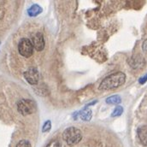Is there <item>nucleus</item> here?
I'll use <instances>...</instances> for the list:
<instances>
[{"label":"nucleus","instance_id":"obj_3","mask_svg":"<svg viewBox=\"0 0 147 147\" xmlns=\"http://www.w3.org/2000/svg\"><path fill=\"white\" fill-rule=\"evenodd\" d=\"M17 110L22 115H28L35 111L36 105L31 99H22L17 103Z\"/></svg>","mask_w":147,"mask_h":147},{"label":"nucleus","instance_id":"obj_1","mask_svg":"<svg viewBox=\"0 0 147 147\" xmlns=\"http://www.w3.org/2000/svg\"><path fill=\"white\" fill-rule=\"evenodd\" d=\"M126 81V75L122 72H116L111 74L105 77L99 85V90H112L122 86Z\"/></svg>","mask_w":147,"mask_h":147},{"label":"nucleus","instance_id":"obj_8","mask_svg":"<svg viewBox=\"0 0 147 147\" xmlns=\"http://www.w3.org/2000/svg\"><path fill=\"white\" fill-rule=\"evenodd\" d=\"M138 136L140 138V142L144 145L147 146V127L144 126L138 129Z\"/></svg>","mask_w":147,"mask_h":147},{"label":"nucleus","instance_id":"obj_10","mask_svg":"<svg viewBox=\"0 0 147 147\" xmlns=\"http://www.w3.org/2000/svg\"><path fill=\"white\" fill-rule=\"evenodd\" d=\"M121 102V98L119 95H113L106 98V103L108 105H119Z\"/></svg>","mask_w":147,"mask_h":147},{"label":"nucleus","instance_id":"obj_13","mask_svg":"<svg viewBox=\"0 0 147 147\" xmlns=\"http://www.w3.org/2000/svg\"><path fill=\"white\" fill-rule=\"evenodd\" d=\"M16 147H32L31 144L28 140H22L21 141L18 142V144L16 145Z\"/></svg>","mask_w":147,"mask_h":147},{"label":"nucleus","instance_id":"obj_16","mask_svg":"<svg viewBox=\"0 0 147 147\" xmlns=\"http://www.w3.org/2000/svg\"><path fill=\"white\" fill-rule=\"evenodd\" d=\"M142 49H143L144 52L147 53V39L144 41V43H143V45H142Z\"/></svg>","mask_w":147,"mask_h":147},{"label":"nucleus","instance_id":"obj_4","mask_svg":"<svg viewBox=\"0 0 147 147\" xmlns=\"http://www.w3.org/2000/svg\"><path fill=\"white\" fill-rule=\"evenodd\" d=\"M18 51L24 57H30L34 53V46L30 39L22 38L18 44Z\"/></svg>","mask_w":147,"mask_h":147},{"label":"nucleus","instance_id":"obj_12","mask_svg":"<svg viewBox=\"0 0 147 147\" xmlns=\"http://www.w3.org/2000/svg\"><path fill=\"white\" fill-rule=\"evenodd\" d=\"M51 121H46L44 125H43V127H42V132L43 133H47L51 130Z\"/></svg>","mask_w":147,"mask_h":147},{"label":"nucleus","instance_id":"obj_11","mask_svg":"<svg viewBox=\"0 0 147 147\" xmlns=\"http://www.w3.org/2000/svg\"><path fill=\"white\" fill-rule=\"evenodd\" d=\"M122 113H123V108L121 106H116L115 108V110H113V112L111 113V116L112 117L120 116Z\"/></svg>","mask_w":147,"mask_h":147},{"label":"nucleus","instance_id":"obj_7","mask_svg":"<svg viewBox=\"0 0 147 147\" xmlns=\"http://www.w3.org/2000/svg\"><path fill=\"white\" fill-rule=\"evenodd\" d=\"M78 115L79 117L84 121H89L91 119H92V110L89 109V108H84L82 110H80V112H78Z\"/></svg>","mask_w":147,"mask_h":147},{"label":"nucleus","instance_id":"obj_5","mask_svg":"<svg viewBox=\"0 0 147 147\" xmlns=\"http://www.w3.org/2000/svg\"><path fill=\"white\" fill-rule=\"evenodd\" d=\"M24 78L30 85H37L39 80V74L35 68H30L24 72Z\"/></svg>","mask_w":147,"mask_h":147},{"label":"nucleus","instance_id":"obj_9","mask_svg":"<svg viewBox=\"0 0 147 147\" xmlns=\"http://www.w3.org/2000/svg\"><path fill=\"white\" fill-rule=\"evenodd\" d=\"M42 12V8L38 4H33L28 10V14L30 16H37Z\"/></svg>","mask_w":147,"mask_h":147},{"label":"nucleus","instance_id":"obj_6","mask_svg":"<svg viewBox=\"0 0 147 147\" xmlns=\"http://www.w3.org/2000/svg\"><path fill=\"white\" fill-rule=\"evenodd\" d=\"M32 44L34 49H36L38 51H41L45 48V39L43 34L39 32L36 33L32 38Z\"/></svg>","mask_w":147,"mask_h":147},{"label":"nucleus","instance_id":"obj_15","mask_svg":"<svg viewBox=\"0 0 147 147\" xmlns=\"http://www.w3.org/2000/svg\"><path fill=\"white\" fill-rule=\"evenodd\" d=\"M147 81V74L146 75H144V76H142L141 78H140V80H139V82L140 83V84H145L146 82Z\"/></svg>","mask_w":147,"mask_h":147},{"label":"nucleus","instance_id":"obj_14","mask_svg":"<svg viewBox=\"0 0 147 147\" xmlns=\"http://www.w3.org/2000/svg\"><path fill=\"white\" fill-rule=\"evenodd\" d=\"M46 147H62V145L58 140H53Z\"/></svg>","mask_w":147,"mask_h":147},{"label":"nucleus","instance_id":"obj_2","mask_svg":"<svg viewBox=\"0 0 147 147\" xmlns=\"http://www.w3.org/2000/svg\"><path fill=\"white\" fill-rule=\"evenodd\" d=\"M63 138L64 141L69 146H74L77 145L82 139V134L80 129L74 127H68L64 130L63 134Z\"/></svg>","mask_w":147,"mask_h":147}]
</instances>
